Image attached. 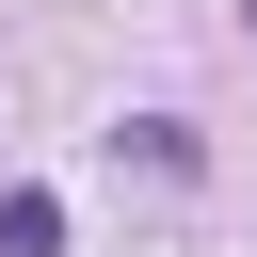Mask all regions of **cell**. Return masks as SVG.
Listing matches in <instances>:
<instances>
[{
  "instance_id": "1",
  "label": "cell",
  "mask_w": 257,
  "mask_h": 257,
  "mask_svg": "<svg viewBox=\"0 0 257 257\" xmlns=\"http://www.w3.org/2000/svg\"><path fill=\"white\" fill-rule=\"evenodd\" d=\"M112 145H128V161H145V177H193V161H209V145H193V128H177V112H128V128H112Z\"/></svg>"
},
{
  "instance_id": "2",
  "label": "cell",
  "mask_w": 257,
  "mask_h": 257,
  "mask_svg": "<svg viewBox=\"0 0 257 257\" xmlns=\"http://www.w3.org/2000/svg\"><path fill=\"white\" fill-rule=\"evenodd\" d=\"M241 16H257V0H241Z\"/></svg>"
}]
</instances>
